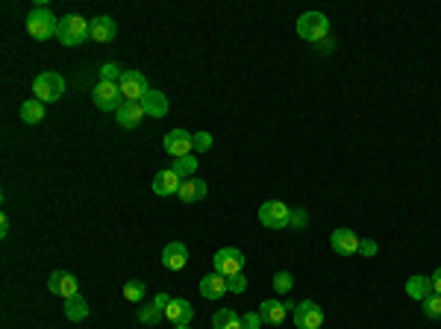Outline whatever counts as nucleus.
Here are the masks:
<instances>
[{
    "label": "nucleus",
    "mask_w": 441,
    "mask_h": 329,
    "mask_svg": "<svg viewBox=\"0 0 441 329\" xmlns=\"http://www.w3.org/2000/svg\"><path fill=\"white\" fill-rule=\"evenodd\" d=\"M27 32H30L32 39L47 41V39H53L56 32H59V18L47 6H36V9L27 15Z\"/></svg>",
    "instance_id": "nucleus-1"
},
{
    "label": "nucleus",
    "mask_w": 441,
    "mask_h": 329,
    "mask_svg": "<svg viewBox=\"0 0 441 329\" xmlns=\"http://www.w3.org/2000/svg\"><path fill=\"white\" fill-rule=\"evenodd\" d=\"M56 39L65 44V47H79V44H86L91 39V32H89V21L86 18H79V15H65V18H59V32H56Z\"/></svg>",
    "instance_id": "nucleus-2"
},
{
    "label": "nucleus",
    "mask_w": 441,
    "mask_h": 329,
    "mask_svg": "<svg viewBox=\"0 0 441 329\" xmlns=\"http://www.w3.org/2000/svg\"><path fill=\"white\" fill-rule=\"evenodd\" d=\"M32 94H36V101H41V103H56L65 94V77L56 71H44L32 82Z\"/></svg>",
    "instance_id": "nucleus-3"
},
{
    "label": "nucleus",
    "mask_w": 441,
    "mask_h": 329,
    "mask_svg": "<svg viewBox=\"0 0 441 329\" xmlns=\"http://www.w3.org/2000/svg\"><path fill=\"white\" fill-rule=\"evenodd\" d=\"M330 32V21L324 12H303L298 18V36L306 41H324Z\"/></svg>",
    "instance_id": "nucleus-4"
},
{
    "label": "nucleus",
    "mask_w": 441,
    "mask_h": 329,
    "mask_svg": "<svg viewBox=\"0 0 441 329\" xmlns=\"http://www.w3.org/2000/svg\"><path fill=\"white\" fill-rule=\"evenodd\" d=\"M244 253L241 250H236V247H221V250L215 253V259H212V268H215V273H221V276H236V273H241L244 271Z\"/></svg>",
    "instance_id": "nucleus-5"
},
{
    "label": "nucleus",
    "mask_w": 441,
    "mask_h": 329,
    "mask_svg": "<svg viewBox=\"0 0 441 329\" xmlns=\"http://www.w3.org/2000/svg\"><path fill=\"white\" fill-rule=\"evenodd\" d=\"M91 101L101 112H118L124 106V94L118 89V82H97L91 91Z\"/></svg>",
    "instance_id": "nucleus-6"
},
{
    "label": "nucleus",
    "mask_w": 441,
    "mask_h": 329,
    "mask_svg": "<svg viewBox=\"0 0 441 329\" xmlns=\"http://www.w3.org/2000/svg\"><path fill=\"white\" fill-rule=\"evenodd\" d=\"M288 218H291V209L280 200H268V203L259 206V224L268 226V229H286Z\"/></svg>",
    "instance_id": "nucleus-7"
},
{
    "label": "nucleus",
    "mask_w": 441,
    "mask_h": 329,
    "mask_svg": "<svg viewBox=\"0 0 441 329\" xmlns=\"http://www.w3.org/2000/svg\"><path fill=\"white\" fill-rule=\"evenodd\" d=\"M291 315H294V326H298V329H321V323H324V311H321V306L315 300L298 303Z\"/></svg>",
    "instance_id": "nucleus-8"
},
{
    "label": "nucleus",
    "mask_w": 441,
    "mask_h": 329,
    "mask_svg": "<svg viewBox=\"0 0 441 329\" xmlns=\"http://www.w3.org/2000/svg\"><path fill=\"white\" fill-rule=\"evenodd\" d=\"M162 150L171 153L174 159L188 156V153L194 150V136L186 133V129H171V133H168L165 138H162Z\"/></svg>",
    "instance_id": "nucleus-9"
},
{
    "label": "nucleus",
    "mask_w": 441,
    "mask_h": 329,
    "mask_svg": "<svg viewBox=\"0 0 441 329\" xmlns=\"http://www.w3.org/2000/svg\"><path fill=\"white\" fill-rule=\"evenodd\" d=\"M118 89H121V94H124V101H141V97L151 91V86H147V79H144V74H139V71H124V77H121V82H118Z\"/></svg>",
    "instance_id": "nucleus-10"
},
{
    "label": "nucleus",
    "mask_w": 441,
    "mask_h": 329,
    "mask_svg": "<svg viewBox=\"0 0 441 329\" xmlns=\"http://www.w3.org/2000/svg\"><path fill=\"white\" fill-rule=\"evenodd\" d=\"M47 288H51L53 294H59V297H74V294H79V283H77V276L68 273V271H53L51 279H47Z\"/></svg>",
    "instance_id": "nucleus-11"
},
{
    "label": "nucleus",
    "mask_w": 441,
    "mask_h": 329,
    "mask_svg": "<svg viewBox=\"0 0 441 329\" xmlns=\"http://www.w3.org/2000/svg\"><path fill=\"white\" fill-rule=\"evenodd\" d=\"M294 306L298 303H291V300H265L262 306H259V315H262V323H271V326H280L286 321L288 311H294Z\"/></svg>",
    "instance_id": "nucleus-12"
},
{
    "label": "nucleus",
    "mask_w": 441,
    "mask_h": 329,
    "mask_svg": "<svg viewBox=\"0 0 441 329\" xmlns=\"http://www.w3.org/2000/svg\"><path fill=\"white\" fill-rule=\"evenodd\" d=\"M162 265H165L168 271H183L188 265V250H186V244L183 241H171L165 244V250H162Z\"/></svg>",
    "instance_id": "nucleus-13"
},
{
    "label": "nucleus",
    "mask_w": 441,
    "mask_h": 329,
    "mask_svg": "<svg viewBox=\"0 0 441 329\" xmlns=\"http://www.w3.org/2000/svg\"><path fill=\"white\" fill-rule=\"evenodd\" d=\"M359 241H362V238H359L353 229H345V226L335 229V233L330 236V244H333V250H335L338 256H353V253H359Z\"/></svg>",
    "instance_id": "nucleus-14"
},
{
    "label": "nucleus",
    "mask_w": 441,
    "mask_h": 329,
    "mask_svg": "<svg viewBox=\"0 0 441 329\" xmlns=\"http://www.w3.org/2000/svg\"><path fill=\"white\" fill-rule=\"evenodd\" d=\"M115 121L124 127V129H136L141 121H144V109L139 101H124V106L115 112Z\"/></svg>",
    "instance_id": "nucleus-15"
},
{
    "label": "nucleus",
    "mask_w": 441,
    "mask_h": 329,
    "mask_svg": "<svg viewBox=\"0 0 441 329\" xmlns=\"http://www.w3.org/2000/svg\"><path fill=\"white\" fill-rule=\"evenodd\" d=\"M89 32H91V39H94V41L106 44V41H112V39H115V32H118V24L112 21L109 15H97L94 21H89Z\"/></svg>",
    "instance_id": "nucleus-16"
},
{
    "label": "nucleus",
    "mask_w": 441,
    "mask_h": 329,
    "mask_svg": "<svg viewBox=\"0 0 441 329\" xmlns=\"http://www.w3.org/2000/svg\"><path fill=\"white\" fill-rule=\"evenodd\" d=\"M139 103H141L144 115H151V118H165V115H168V97L162 91H156V89L147 91Z\"/></svg>",
    "instance_id": "nucleus-17"
},
{
    "label": "nucleus",
    "mask_w": 441,
    "mask_h": 329,
    "mask_svg": "<svg viewBox=\"0 0 441 329\" xmlns=\"http://www.w3.org/2000/svg\"><path fill=\"white\" fill-rule=\"evenodd\" d=\"M206 194H209L206 179H198V176L183 179V186H179V191H177V197H179L183 203H198V200H203Z\"/></svg>",
    "instance_id": "nucleus-18"
},
{
    "label": "nucleus",
    "mask_w": 441,
    "mask_h": 329,
    "mask_svg": "<svg viewBox=\"0 0 441 329\" xmlns=\"http://www.w3.org/2000/svg\"><path fill=\"white\" fill-rule=\"evenodd\" d=\"M406 294H409L412 300H418V303H423L427 297H433V276H421V273H415V276H409L406 279Z\"/></svg>",
    "instance_id": "nucleus-19"
},
{
    "label": "nucleus",
    "mask_w": 441,
    "mask_h": 329,
    "mask_svg": "<svg viewBox=\"0 0 441 329\" xmlns=\"http://www.w3.org/2000/svg\"><path fill=\"white\" fill-rule=\"evenodd\" d=\"M200 294L206 300H221L224 294H226V276H221V273H206L203 279H200Z\"/></svg>",
    "instance_id": "nucleus-20"
},
{
    "label": "nucleus",
    "mask_w": 441,
    "mask_h": 329,
    "mask_svg": "<svg viewBox=\"0 0 441 329\" xmlns=\"http://www.w3.org/2000/svg\"><path fill=\"white\" fill-rule=\"evenodd\" d=\"M179 186H183V179H179L171 168H168V171H159V174L153 176V191H156L159 197H171V194H177Z\"/></svg>",
    "instance_id": "nucleus-21"
},
{
    "label": "nucleus",
    "mask_w": 441,
    "mask_h": 329,
    "mask_svg": "<svg viewBox=\"0 0 441 329\" xmlns=\"http://www.w3.org/2000/svg\"><path fill=\"white\" fill-rule=\"evenodd\" d=\"M165 318L174 323V326H188L191 318H194V309L188 300H171L168 311H165Z\"/></svg>",
    "instance_id": "nucleus-22"
},
{
    "label": "nucleus",
    "mask_w": 441,
    "mask_h": 329,
    "mask_svg": "<svg viewBox=\"0 0 441 329\" xmlns=\"http://www.w3.org/2000/svg\"><path fill=\"white\" fill-rule=\"evenodd\" d=\"M65 318H68L71 323H79L89 318V303L79 297V294H74V297L65 300Z\"/></svg>",
    "instance_id": "nucleus-23"
},
{
    "label": "nucleus",
    "mask_w": 441,
    "mask_h": 329,
    "mask_svg": "<svg viewBox=\"0 0 441 329\" xmlns=\"http://www.w3.org/2000/svg\"><path fill=\"white\" fill-rule=\"evenodd\" d=\"M212 329H244L241 326V315L233 309H218L215 318H212Z\"/></svg>",
    "instance_id": "nucleus-24"
},
{
    "label": "nucleus",
    "mask_w": 441,
    "mask_h": 329,
    "mask_svg": "<svg viewBox=\"0 0 441 329\" xmlns=\"http://www.w3.org/2000/svg\"><path fill=\"white\" fill-rule=\"evenodd\" d=\"M41 118H44V103L41 101L32 97V101H24L21 103V121L24 124H39Z\"/></svg>",
    "instance_id": "nucleus-25"
},
{
    "label": "nucleus",
    "mask_w": 441,
    "mask_h": 329,
    "mask_svg": "<svg viewBox=\"0 0 441 329\" xmlns=\"http://www.w3.org/2000/svg\"><path fill=\"white\" fill-rule=\"evenodd\" d=\"M171 171H174L179 179H191V176H194V171H198V159H194L191 153H188V156H179V159H174Z\"/></svg>",
    "instance_id": "nucleus-26"
},
{
    "label": "nucleus",
    "mask_w": 441,
    "mask_h": 329,
    "mask_svg": "<svg viewBox=\"0 0 441 329\" xmlns=\"http://www.w3.org/2000/svg\"><path fill=\"white\" fill-rule=\"evenodd\" d=\"M144 294H147V285L139 283V279H129V283L124 285V297H127L129 303H136V306L144 300Z\"/></svg>",
    "instance_id": "nucleus-27"
},
{
    "label": "nucleus",
    "mask_w": 441,
    "mask_h": 329,
    "mask_svg": "<svg viewBox=\"0 0 441 329\" xmlns=\"http://www.w3.org/2000/svg\"><path fill=\"white\" fill-rule=\"evenodd\" d=\"M136 318H139V323H144V326H153V323H159L165 315H162V311L151 303V306H141V309L136 311Z\"/></svg>",
    "instance_id": "nucleus-28"
},
{
    "label": "nucleus",
    "mask_w": 441,
    "mask_h": 329,
    "mask_svg": "<svg viewBox=\"0 0 441 329\" xmlns=\"http://www.w3.org/2000/svg\"><path fill=\"white\" fill-rule=\"evenodd\" d=\"M271 285H274V291H276V294H288V291H291V285H294L291 271H280V273L274 276V283H271Z\"/></svg>",
    "instance_id": "nucleus-29"
},
{
    "label": "nucleus",
    "mask_w": 441,
    "mask_h": 329,
    "mask_svg": "<svg viewBox=\"0 0 441 329\" xmlns=\"http://www.w3.org/2000/svg\"><path fill=\"white\" fill-rule=\"evenodd\" d=\"M423 315H427L430 321L441 318V294H433V297L423 300Z\"/></svg>",
    "instance_id": "nucleus-30"
},
{
    "label": "nucleus",
    "mask_w": 441,
    "mask_h": 329,
    "mask_svg": "<svg viewBox=\"0 0 441 329\" xmlns=\"http://www.w3.org/2000/svg\"><path fill=\"white\" fill-rule=\"evenodd\" d=\"M121 77H124V71L118 68L115 62H106L101 68V82H121Z\"/></svg>",
    "instance_id": "nucleus-31"
},
{
    "label": "nucleus",
    "mask_w": 441,
    "mask_h": 329,
    "mask_svg": "<svg viewBox=\"0 0 441 329\" xmlns=\"http://www.w3.org/2000/svg\"><path fill=\"white\" fill-rule=\"evenodd\" d=\"M244 288H248V279H244V273H236L226 279V291H233V294H244Z\"/></svg>",
    "instance_id": "nucleus-32"
},
{
    "label": "nucleus",
    "mask_w": 441,
    "mask_h": 329,
    "mask_svg": "<svg viewBox=\"0 0 441 329\" xmlns=\"http://www.w3.org/2000/svg\"><path fill=\"white\" fill-rule=\"evenodd\" d=\"M306 224H309V215H306V209H291L288 226H294V229H303Z\"/></svg>",
    "instance_id": "nucleus-33"
},
{
    "label": "nucleus",
    "mask_w": 441,
    "mask_h": 329,
    "mask_svg": "<svg viewBox=\"0 0 441 329\" xmlns=\"http://www.w3.org/2000/svg\"><path fill=\"white\" fill-rule=\"evenodd\" d=\"M241 326L244 329H259L262 326V315H259V311H248V315H241Z\"/></svg>",
    "instance_id": "nucleus-34"
},
{
    "label": "nucleus",
    "mask_w": 441,
    "mask_h": 329,
    "mask_svg": "<svg viewBox=\"0 0 441 329\" xmlns=\"http://www.w3.org/2000/svg\"><path fill=\"white\" fill-rule=\"evenodd\" d=\"M377 241H371V238H365V241H359V253H362L365 259H371V256H377Z\"/></svg>",
    "instance_id": "nucleus-35"
},
{
    "label": "nucleus",
    "mask_w": 441,
    "mask_h": 329,
    "mask_svg": "<svg viewBox=\"0 0 441 329\" xmlns=\"http://www.w3.org/2000/svg\"><path fill=\"white\" fill-rule=\"evenodd\" d=\"M209 147H212V136L209 133H198V136H194V150H209Z\"/></svg>",
    "instance_id": "nucleus-36"
},
{
    "label": "nucleus",
    "mask_w": 441,
    "mask_h": 329,
    "mask_svg": "<svg viewBox=\"0 0 441 329\" xmlns=\"http://www.w3.org/2000/svg\"><path fill=\"white\" fill-rule=\"evenodd\" d=\"M433 291H435V294H441V268L433 273Z\"/></svg>",
    "instance_id": "nucleus-37"
},
{
    "label": "nucleus",
    "mask_w": 441,
    "mask_h": 329,
    "mask_svg": "<svg viewBox=\"0 0 441 329\" xmlns=\"http://www.w3.org/2000/svg\"><path fill=\"white\" fill-rule=\"evenodd\" d=\"M9 236V221H6V215L0 218V238H6Z\"/></svg>",
    "instance_id": "nucleus-38"
},
{
    "label": "nucleus",
    "mask_w": 441,
    "mask_h": 329,
    "mask_svg": "<svg viewBox=\"0 0 441 329\" xmlns=\"http://www.w3.org/2000/svg\"><path fill=\"white\" fill-rule=\"evenodd\" d=\"M174 329H188V326H174Z\"/></svg>",
    "instance_id": "nucleus-39"
}]
</instances>
